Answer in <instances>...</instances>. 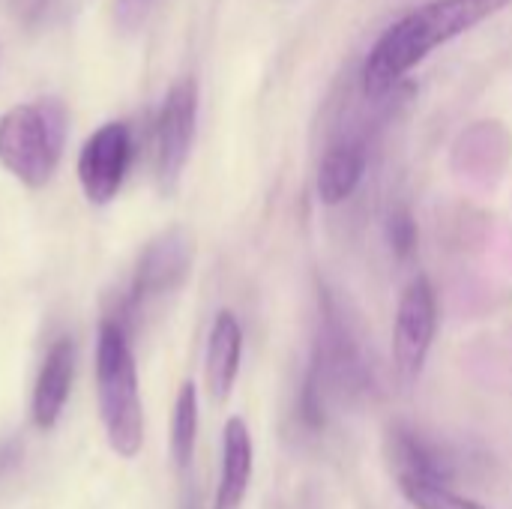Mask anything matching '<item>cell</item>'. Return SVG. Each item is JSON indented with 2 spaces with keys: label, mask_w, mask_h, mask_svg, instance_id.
<instances>
[{
  "label": "cell",
  "mask_w": 512,
  "mask_h": 509,
  "mask_svg": "<svg viewBox=\"0 0 512 509\" xmlns=\"http://www.w3.org/2000/svg\"><path fill=\"white\" fill-rule=\"evenodd\" d=\"M512 0H429L393 21L363 60V90L369 96L390 93L432 51L489 21Z\"/></svg>",
  "instance_id": "cell-1"
},
{
  "label": "cell",
  "mask_w": 512,
  "mask_h": 509,
  "mask_svg": "<svg viewBox=\"0 0 512 509\" xmlns=\"http://www.w3.org/2000/svg\"><path fill=\"white\" fill-rule=\"evenodd\" d=\"M96 396L108 447L120 459H135L144 444V408L138 369L129 348L126 324L105 318L96 339Z\"/></svg>",
  "instance_id": "cell-2"
},
{
  "label": "cell",
  "mask_w": 512,
  "mask_h": 509,
  "mask_svg": "<svg viewBox=\"0 0 512 509\" xmlns=\"http://www.w3.org/2000/svg\"><path fill=\"white\" fill-rule=\"evenodd\" d=\"M63 141L66 111L54 99L15 105L0 117V165L30 189L54 177Z\"/></svg>",
  "instance_id": "cell-3"
},
{
  "label": "cell",
  "mask_w": 512,
  "mask_h": 509,
  "mask_svg": "<svg viewBox=\"0 0 512 509\" xmlns=\"http://www.w3.org/2000/svg\"><path fill=\"white\" fill-rule=\"evenodd\" d=\"M438 330V297L435 288L426 276H417L396 309V324H393V369L396 381L411 390L429 360L432 339Z\"/></svg>",
  "instance_id": "cell-4"
},
{
  "label": "cell",
  "mask_w": 512,
  "mask_h": 509,
  "mask_svg": "<svg viewBox=\"0 0 512 509\" xmlns=\"http://www.w3.org/2000/svg\"><path fill=\"white\" fill-rule=\"evenodd\" d=\"M198 123L195 78H180L165 93L156 117V180L162 192H174L192 153Z\"/></svg>",
  "instance_id": "cell-5"
},
{
  "label": "cell",
  "mask_w": 512,
  "mask_h": 509,
  "mask_svg": "<svg viewBox=\"0 0 512 509\" xmlns=\"http://www.w3.org/2000/svg\"><path fill=\"white\" fill-rule=\"evenodd\" d=\"M132 150V129L126 123H105L84 141L78 153V180L90 204L117 198L132 165Z\"/></svg>",
  "instance_id": "cell-6"
},
{
  "label": "cell",
  "mask_w": 512,
  "mask_h": 509,
  "mask_svg": "<svg viewBox=\"0 0 512 509\" xmlns=\"http://www.w3.org/2000/svg\"><path fill=\"white\" fill-rule=\"evenodd\" d=\"M192 267V240L186 231L174 228L159 234L141 255L135 279H132V294L129 306L138 309L162 294H171L183 285Z\"/></svg>",
  "instance_id": "cell-7"
},
{
  "label": "cell",
  "mask_w": 512,
  "mask_h": 509,
  "mask_svg": "<svg viewBox=\"0 0 512 509\" xmlns=\"http://www.w3.org/2000/svg\"><path fill=\"white\" fill-rule=\"evenodd\" d=\"M72 375H75V342L69 336H63L48 348V354L39 366V375H36L33 405H30L36 429L48 432L57 426L63 408H66L69 390H72Z\"/></svg>",
  "instance_id": "cell-8"
},
{
  "label": "cell",
  "mask_w": 512,
  "mask_h": 509,
  "mask_svg": "<svg viewBox=\"0 0 512 509\" xmlns=\"http://www.w3.org/2000/svg\"><path fill=\"white\" fill-rule=\"evenodd\" d=\"M255 471V447L249 426L240 417H231L222 432V471L213 509H240L246 501L249 483Z\"/></svg>",
  "instance_id": "cell-9"
},
{
  "label": "cell",
  "mask_w": 512,
  "mask_h": 509,
  "mask_svg": "<svg viewBox=\"0 0 512 509\" xmlns=\"http://www.w3.org/2000/svg\"><path fill=\"white\" fill-rule=\"evenodd\" d=\"M243 357V330L234 312L222 309L213 321L210 339H207V357H204V381L213 402H228Z\"/></svg>",
  "instance_id": "cell-10"
},
{
  "label": "cell",
  "mask_w": 512,
  "mask_h": 509,
  "mask_svg": "<svg viewBox=\"0 0 512 509\" xmlns=\"http://www.w3.org/2000/svg\"><path fill=\"white\" fill-rule=\"evenodd\" d=\"M366 171V150L357 141H339L333 144L318 168V198L327 207H336L348 201Z\"/></svg>",
  "instance_id": "cell-11"
},
{
  "label": "cell",
  "mask_w": 512,
  "mask_h": 509,
  "mask_svg": "<svg viewBox=\"0 0 512 509\" xmlns=\"http://www.w3.org/2000/svg\"><path fill=\"white\" fill-rule=\"evenodd\" d=\"M195 441H198V390L192 381H186L174 399V414H171V459L180 474H186L192 465Z\"/></svg>",
  "instance_id": "cell-12"
},
{
  "label": "cell",
  "mask_w": 512,
  "mask_h": 509,
  "mask_svg": "<svg viewBox=\"0 0 512 509\" xmlns=\"http://www.w3.org/2000/svg\"><path fill=\"white\" fill-rule=\"evenodd\" d=\"M399 489L417 509H489L483 507V504H477V501H468V498L450 492L444 483H432V480L402 477Z\"/></svg>",
  "instance_id": "cell-13"
},
{
  "label": "cell",
  "mask_w": 512,
  "mask_h": 509,
  "mask_svg": "<svg viewBox=\"0 0 512 509\" xmlns=\"http://www.w3.org/2000/svg\"><path fill=\"white\" fill-rule=\"evenodd\" d=\"M387 237H390V246H393V252H396V258H411V252L417 249V222H414V216L405 210V207H399V210H393L390 213V222H387Z\"/></svg>",
  "instance_id": "cell-14"
},
{
  "label": "cell",
  "mask_w": 512,
  "mask_h": 509,
  "mask_svg": "<svg viewBox=\"0 0 512 509\" xmlns=\"http://www.w3.org/2000/svg\"><path fill=\"white\" fill-rule=\"evenodd\" d=\"M153 9V0H114V18L123 33H135L144 27L147 15Z\"/></svg>",
  "instance_id": "cell-15"
},
{
  "label": "cell",
  "mask_w": 512,
  "mask_h": 509,
  "mask_svg": "<svg viewBox=\"0 0 512 509\" xmlns=\"http://www.w3.org/2000/svg\"><path fill=\"white\" fill-rule=\"evenodd\" d=\"M18 459H21V447H18L15 441L0 444V477H3L9 468H15V465H18Z\"/></svg>",
  "instance_id": "cell-16"
},
{
  "label": "cell",
  "mask_w": 512,
  "mask_h": 509,
  "mask_svg": "<svg viewBox=\"0 0 512 509\" xmlns=\"http://www.w3.org/2000/svg\"><path fill=\"white\" fill-rule=\"evenodd\" d=\"M24 6H27V12H30V15H42V12H45V6H48V0H24Z\"/></svg>",
  "instance_id": "cell-17"
}]
</instances>
